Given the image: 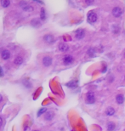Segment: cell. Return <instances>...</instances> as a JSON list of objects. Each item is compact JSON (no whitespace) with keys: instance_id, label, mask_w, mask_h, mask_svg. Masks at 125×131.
Wrapping results in <instances>:
<instances>
[{"instance_id":"obj_1","label":"cell","mask_w":125,"mask_h":131,"mask_svg":"<svg viewBox=\"0 0 125 131\" xmlns=\"http://www.w3.org/2000/svg\"><path fill=\"white\" fill-rule=\"evenodd\" d=\"M20 6H21V9L26 12H31L33 10V8L32 6H31L30 4H28L27 2H25V1H22V2H20Z\"/></svg>"},{"instance_id":"obj_2","label":"cell","mask_w":125,"mask_h":131,"mask_svg":"<svg viewBox=\"0 0 125 131\" xmlns=\"http://www.w3.org/2000/svg\"><path fill=\"white\" fill-rule=\"evenodd\" d=\"M85 101L87 104H94L95 101V97L94 93H92V92H89V93L86 95Z\"/></svg>"},{"instance_id":"obj_9","label":"cell","mask_w":125,"mask_h":131,"mask_svg":"<svg viewBox=\"0 0 125 131\" xmlns=\"http://www.w3.org/2000/svg\"><path fill=\"white\" fill-rule=\"evenodd\" d=\"M1 57H2L3 60H7L10 58V52H9L8 49H4L1 53Z\"/></svg>"},{"instance_id":"obj_10","label":"cell","mask_w":125,"mask_h":131,"mask_svg":"<svg viewBox=\"0 0 125 131\" xmlns=\"http://www.w3.org/2000/svg\"><path fill=\"white\" fill-rule=\"evenodd\" d=\"M31 25H32L33 27L35 28H37L39 26H41V22H40V20L37 18H34L32 20V21H31Z\"/></svg>"},{"instance_id":"obj_24","label":"cell","mask_w":125,"mask_h":131,"mask_svg":"<svg viewBox=\"0 0 125 131\" xmlns=\"http://www.w3.org/2000/svg\"><path fill=\"white\" fill-rule=\"evenodd\" d=\"M4 70H3V68H2V66H0V77H4Z\"/></svg>"},{"instance_id":"obj_6","label":"cell","mask_w":125,"mask_h":131,"mask_svg":"<svg viewBox=\"0 0 125 131\" xmlns=\"http://www.w3.org/2000/svg\"><path fill=\"white\" fill-rule=\"evenodd\" d=\"M112 15H113L114 17L118 18V17H120L122 15V14H123V10H122L121 8H119V7H115L113 9H112Z\"/></svg>"},{"instance_id":"obj_4","label":"cell","mask_w":125,"mask_h":131,"mask_svg":"<svg viewBox=\"0 0 125 131\" xmlns=\"http://www.w3.org/2000/svg\"><path fill=\"white\" fill-rule=\"evenodd\" d=\"M84 36H85V32L82 28L77 29L76 31V32H75V37H76L77 39H83L84 37Z\"/></svg>"},{"instance_id":"obj_11","label":"cell","mask_w":125,"mask_h":131,"mask_svg":"<svg viewBox=\"0 0 125 131\" xmlns=\"http://www.w3.org/2000/svg\"><path fill=\"white\" fill-rule=\"evenodd\" d=\"M58 47H59V50L61 51V52H65V51H67L69 49L68 45L65 44V43H60Z\"/></svg>"},{"instance_id":"obj_21","label":"cell","mask_w":125,"mask_h":131,"mask_svg":"<svg viewBox=\"0 0 125 131\" xmlns=\"http://www.w3.org/2000/svg\"><path fill=\"white\" fill-rule=\"evenodd\" d=\"M119 31H120V27L118 25H114V26H112V32H113V33L115 34L119 33Z\"/></svg>"},{"instance_id":"obj_25","label":"cell","mask_w":125,"mask_h":131,"mask_svg":"<svg viewBox=\"0 0 125 131\" xmlns=\"http://www.w3.org/2000/svg\"><path fill=\"white\" fill-rule=\"evenodd\" d=\"M2 124H3V119H2V118L0 117V128H1V126H2Z\"/></svg>"},{"instance_id":"obj_22","label":"cell","mask_w":125,"mask_h":131,"mask_svg":"<svg viewBox=\"0 0 125 131\" xmlns=\"http://www.w3.org/2000/svg\"><path fill=\"white\" fill-rule=\"evenodd\" d=\"M23 84H24L25 87H26V88H27V89L32 88V83H31L29 82V81H27V80L23 81Z\"/></svg>"},{"instance_id":"obj_14","label":"cell","mask_w":125,"mask_h":131,"mask_svg":"<svg viewBox=\"0 0 125 131\" xmlns=\"http://www.w3.org/2000/svg\"><path fill=\"white\" fill-rule=\"evenodd\" d=\"M116 128V124H114L113 122H108L107 125V129L108 131H113Z\"/></svg>"},{"instance_id":"obj_3","label":"cell","mask_w":125,"mask_h":131,"mask_svg":"<svg viewBox=\"0 0 125 131\" xmlns=\"http://www.w3.org/2000/svg\"><path fill=\"white\" fill-rule=\"evenodd\" d=\"M88 21L89 23H95L97 21V15L95 11H89L88 14Z\"/></svg>"},{"instance_id":"obj_27","label":"cell","mask_w":125,"mask_h":131,"mask_svg":"<svg viewBox=\"0 0 125 131\" xmlns=\"http://www.w3.org/2000/svg\"><path fill=\"white\" fill-rule=\"evenodd\" d=\"M3 101V97H2V95H0V102H1V101Z\"/></svg>"},{"instance_id":"obj_16","label":"cell","mask_w":125,"mask_h":131,"mask_svg":"<svg viewBox=\"0 0 125 131\" xmlns=\"http://www.w3.org/2000/svg\"><path fill=\"white\" fill-rule=\"evenodd\" d=\"M14 63L17 66L21 65V64L23 63V58L21 57V56H17L16 58L15 59V60H14Z\"/></svg>"},{"instance_id":"obj_26","label":"cell","mask_w":125,"mask_h":131,"mask_svg":"<svg viewBox=\"0 0 125 131\" xmlns=\"http://www.w3.org/2000/svg\"><path fill=\"white\" fill-rule=\"evenodd\" d=\"M86 3H87L88 4H93V1H90V2L89 1H86Z\"/></svg>"},{"instance_id":"obj_17","label":"cell","mask_w":125,"mask_h":131,"mask_svg":"<svg viewBox=\"0 0 125 131\" xmlns=\"http://www.w3.org/2000/svg\"><path fill=\"white\" fill-rule=\"evenodd\" d=\"M114 113H115V110L113 107H108L106 111V114L107 116H112V115H114Z\"/></svg>"},{"instance_id":"obj_19","label":"cell","mask_w":125,"mask_h":131,"mask_svg":"<svg viewBox=\"0 0 125 131\" xmlns=\"http://www.w3.org/2000/svg\"><path fill=\"white\" fill-rule=\"evenodd\" d=\"M0 4H1L2 7L7 8V7H9V5L10 4V2H9V0H2V1L0 2Z\"/></svg>"},{"instance_id":"obj_28","label":"cell","mask_w":125,"mask_h":131,"mask_svg":"<svg viewBox=\"0 0 125 131\" xmlns=\"http://www.w3.org/2000/svg\"><path fill=\"white\" fill-rule=\"evenodd\" d=\"M124 57H125V52H124Z\"/></svg>"},{"instance_id":"obj_15","label":"cell","mask_w":125,"mask_h":131,"mask_svg":"<svg viewBox=\"0 0 125 131\" xmlns=\"http://www.w3.org/2000/svg\"><path fill=\"white\" fill-rule=\"evenodd\" d=\"M53 118H54V113H53L52 112H46V114H45L44 116V119L46 120V121H50V120L53 119Z\"/></svg>"},{"instance_id":"obj_12","label":"cell","mask_w":125,"mask_h":131,"mask_svg":"<svg viewBox=\"0 0 125 131\" xmlns=\"http://www.w3.org/2000/svg\"><path fill=\"white\" fill-rule=\"evenodd\" d=\"M116 101L119 105H122V104L124 102V97H123V95L122 94H119V95H118L116 96Z\"/></svg>"},{"instance_id":"obj_18","label":"cell","mask_w":125,"mask_h":131,"mask_svg":"<svg viewBox=\"0 0 125 131\" xmlns=\"http://www.w3.org/2000/svg\"><path fill=\"white\" fill-rule=\"evenodd\" d=\"M45 19H46V12H45V9L43 8H42L41 11H40V20L44 21Z\"/></svg>"},{"instance_id":"obj_5","label":"cell","mask_w":125,"mask_h":131,"mask_svg":"<svg viewBox=\"0 0 125 131\" xmlns=\"http://www.w3.org/2000/svg\"><path fill=\"white\" fill-rule=\"evenodd\" d=\"M74 61V59L71 55L70 54H66V55L64 56L63 58V63L65 64V66H68V65H71L72 62Z\"/></svg>"},{"instance_id":"obj_13","label":"cell","mask_w":125,"mask_h":131,"mask_svg":"<svg viewBox=\"0 0 125 131\" xmlns=\"http://www.w3.org/2000/svg\"><path fill=\"white\" fill-rule=\"evenodd\" d=\"M65 86L71 89L77 88V81H71V82L65 83Z\"/></svg>"},{"instance_id":"obj_23","label":"cell","mask_w":125,"mask_h":131,"mask_svg":"<svg viewBox=\"0 0 125 131\" xmlns=\"http://www.w3.org/2000/svg\"><path fill=\"white\" fill-rule=\"evenodd\" d=\"M47 112V108H45V107H43V108L39 109V111L37 112V116H38V117L41 116L43 113H44V112Z\"/></svg>"},{"instance_id":"obj_29","label":"cell","mask_w":125,"mask_h":131,"mask_svg":"<svg viewBox=\"0 0 125 131\" xmlns=\"http://www.w3.org/2000/svg\"><path fill=\"white\" fill-rule=\"evenodd\" d=\"M34 131H38V130H34Z\"/></svg>"},{"instance_id":"obj_7","label":"cell","mask_w":125,"mask_h":131,"mask_svg":"<svg viewBox=\"0 0 125 131\" xmlns=\"http://www.w3.org/2000/svg\"><path fill=\"white\" fill-rule=\"evenodd\" d=\"M52 58H51L50 56H44L43 58V64L44 66H46V67H49V66H51V64H52Z\"/></svg>"},{"instance_id":"obj_20","label":"cell","mask_w":125,"mask_h":131,"mask_svg":"<svg viewBox=\"0 0 125 131\" xmlns=\"http://www.w3.org/2000/svg\"><path fill=\"white\" fill-rule=\"evenodd\" d=\"M87 54H88L89 56H90V57H94V56H95V49H94V48H90V49L88 50V52H87Z\"/></svg>"},{"instance_id":"obj_8","label":"cell","mask_w":125,"mask_h":131,"mask_svg":"<svg viewBox=\"0 0 125 131\" xmlns=\"http://www.w3.org/2000/svg\"><path fill=\"white\" fill-rule=\"evenodd\" d=\"M43 40L44 42H46L47 43H53L54 42V37L51 34H46V35L43 37Z\"/></svg>"}]
</instances>
